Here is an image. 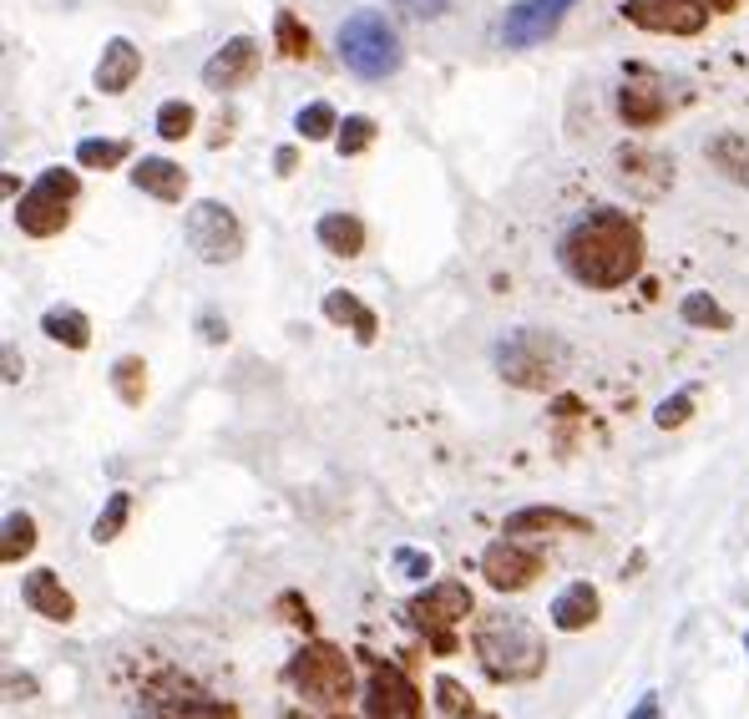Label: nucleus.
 <instances>
[{
    "mask_svg": "<svg viewBox=\"0 0 749 719\" xmlns=\"http://www.w3.org/2000/svg\"><path fill=\"white\" fill-rule=\"evenodd\" d=\"M193 122H198V112L188 102H162L157 107V137L162 142H183L193 132Z\"/></svg>",
    "mask_w": 749,
    "mask_h": 719,
    "instance_id": "31",
    "label": "nucleus"
},
{
    "mask_svg": "<svg viewBox=\"0 0 749 719\" xmlns=\"http://www.w3.org/2000/svg\"><path fill=\"white\" fill-rule=\"evenodd\" d=\"M274 41H279V51H284L289 61H304V56H309V26H304L294 11H279V16H274Z\"/></svg>",
    "mask_w": 749,
    "mask_h": 719,
    "instance_id": "29",
    "label": "nucleus"
},
{
    "mask_svg": "<svg viewBox=\"0 0 749 719\" xmlns=\"http://www.w3.org/2000/svg\"><path fill=\"white\" fill-rule=\"evenodd\" d=\"M314 233H319V244H324L329 254H340V259H355V254L365 249V223H360L355 213H324Z\"/></svg>",
    "mask_w": 749,
    "mask_h": 719,
    "instance_id": "22",
    "label": "nucleus"
},
{
    "mask_svg": "<svg viewBox=\"0 0 749 719\" xmlns=\"http://www.w3.org/2000/svg\"><path fill=\"white\" fill-rule=\"evenodd\" d=\"M21 380V365H16V350L6 345V385H16Z\"/></svg>",
    "mask_w": 749,
    "mask_h": 719,
    "instance_id": "41",
    "label": "nucleus"
},
{
    "mask_svg": "<svg viewBox=\"0 0 749 719\" xmlns=\"http://www.w3.org/2000/svg\"><path fill=\"white\" fill-rule=\"evenodd\" d=\"M76 193H81V178L71 173V168H46L26 193H21V203H16V223H21V233H31V238H51V233H61L66 223H71V203H76Z\"/></svg>",
    "mask_w": 749,
    "mask_h": 719,
    "instance_id": "4",
    "label": "nucleus"
},
{
    "mask_svg": "<svg viewBox=\"0 0 749 719\" xmlns=\"http://www.w3.org/2000/svg\"><path fill=\"white\" fill-rule=\"evenodd\" d=\"M496 370H502V380H512L522 390H552L562 375V345L537 335V330H517L496 350Z\"/></svg>",
    "mask_w": 749,
    "mask_h": 719,
    "instance_id": "5",
    "label": "nucleus"
},
{
    "mask_svg": "<svg viewBox=\"0 0 749 719\" xmlns=\"http://www.w3.org/2000/svg\"><path fill=\"white\" fill-rule=\"evenodd\" d=\"M663 112H669V97H663V87L653 82V76H623V87H618V117L628 127H658Z\"/></svg>",
    "mask_w": 749,
    "mask_h": 719,
    "instance_id": "14",
    "label": "nucleus"
},
{
    "mask_svg": "<svg viewBox=\"0 0 749 719\" xmlns=\"http://www.w3.org/2000/svg\"><path fill=\"white\" fill-rule=\"evenodd\" d=\"M562 269L588 289H618L643 269V233L618 208H593L562 238Z\"/></svg>",
    "mask_w": 749,
    "mask_h": 719,
    "instance_id": "1",
    "label": "nucleus"
},
{
    "mask_svg": "<svg viewBox=\"0 0 749 719\" xmlns=\"http://www.w3.org/2000/svg\"><path fill=\"white\" fill-rule=\"evenodd\" d=\"M21 598H26V608H31V613H41V618H51V623H71V618H76V598L61 588V578H56L51 568L26 573Z\"/></svg>",
    "mask_w": 749,
    "mask_h": 719,
    "instance_id": "16",
    "label": "nucleus"
},
{
    "mask_svg": "<svg viewBox=\"0 0 749 719\" xmlns=\"http://www.w3.org/2000/svg\"><path fill=\"white\" fill-rule=\"evenodd\" d=\"M365 719H421V689L395 664H375L365 689Z\"/></svg>",
    "mask_w": 749,
    "mask_h": 719,
    "instance_id": "11",
    "label": "nucleus"
},
{
    "mask_svg": "<svg viewBox=\"0 0 749 719\" xmlns=\"http://www.w3.org/2000/svg\"><path fill=\"white\" fill-rule=\"evenodd\" d=\"M436 704H441L451 719H471V714H476V704L466 699V689H461L456 679H436Z\"/></svg>",
    "mask_w": 749,
    "mask_h": 719,
    "instance_id": "34",
    "label": "nucleus"
},
{
    "mask_svg": "<svg viewBox=\"0 0 749 719\" xmlns=\"http://www.w3.org/2000/svg\"><path fill=\"white\" fill-rule=\"evenodd\" d=\"M112 385H117V395L127 406H142V395H147V365L137 360V355H122L117 365H112Z\"/></svg>",
    "mask_w": 749,
    "mask_h": 719,
    "instance_id": "28",
    "label": "nucleus"
},
{
    "mask_svg": "<svg viewBox=\"0 0 749 719\" xmlns=\"http://www.w3.org/2000/svg\"><path fill=\"white\" fill-rule=\"evenodd\" d=\"M340 61H345L355 76H365V82H385V76L400 71L405 46H400L395 26H390L380 11H360V16H350V21L340 26Z\"/></svg>",
    "mask_w": 749,
    "mask_h": 719,
    "instance_id": "3",
    "label": "nucleus"
},
{
    "mask_svg": "<svg viewBox=\"0 0 749 719\" xmlns=\"http://www.w3.org/2000/svg\"><path fill=\"white\" fill-rule=\"evenodd\" d=\"M400 6H405L410 16H426V21H436V16H446V6H451V0H400Z\"/></svg>",
    "mask_w": 749,
    "mask_h": 719,
    "instance_id": "37",
    "label": "nucleus"
},
{
    "mask_svg": "<svg viewBox=\"0 0 749 719\" xmlns=\"http://www.w3.org/2000/svg\"><path fill=\"white\" fill-rule=\"evenodd\" d=\"M127 142H117V137H87L76 147V163L81 168H97V173H107V168H117V163H127Z\"/></svg>",
    "mask_w": 749,
    "mask_h": 719,
    "instance_id": "27",
    "label": "nucleus"
},
{
    "mask_svg": "<svg viewBox=\"0 0 749 719\" xmlns=\"http://www.w3.org/2000/svg\"><path fill=\"white\" fill-rule=\"evenodd\" d=\"M623 16L658 36H699L709 26V0H628Z\"/></svg>",
    "mask_w": 749,
    "mask_h": 719,
    "instance_id": "10",
    "label": "nucleus"
},
{
    "mask_svg": "<svg viewBox=\"0 0 749 719\" xmlns=\"http://www.w3.org/2000/svg\"><path fill=\"white\" fill-rule=\"evenodd\" d=\"M294 127H299V137H309V142H324L329 132L340 127V117H335V107H329V102H309V107L294 117Z\"/></svg>",
    "mask_w": 749,
    "mask_h": 719,
    "instance_id": "32",
    "label": "nucleus"
},
{
    "mask_svg": "<svg viewBox=\"0 0 749 719\" xmlns=\"http://www.w3.org/2000/svg\"><path fill=\"white\" fill-rule=\"evenodd\" d=\"M481 573H486V583H491L496 593H522V588H532L537 573H542V552L507 532V537H496V542L481 552Z\"/></svg>",
    "mask_w": 749,
    "mask_h": 719,
    "instance_id": "9",
    "label": "nucleus"
},
{
    "mask_svg": "<svg viewBox=\"0 0 749 719\" xmlns=\"http://www.w3.org/2000/svg\"><path fill=\"white\" fill-rule=\"evenodd\" d=\"M127 512H132V497H127V492H112L107 507H102L97 522H92V537H97V542H117L122 527H127Z\"/></svg>",
    "mask_w": 749,
    "mask_h": 719,
    "instance_id": "30",
    "label": "nucleus"
},
{
    "mask_svg": "<svg viewBox=\"0 0 749 719\" xmlns=\"http://www.w3.org/2000/svg\"><path fill=\"white\" fill-rule=\"evenodd\" d=\"M188 249L203 259V264H233L243 254V223L233 218V208H223L218 198H203L188 208Z\"/></svg>",
    "mask_w": 749,
    "mask_h": 719,
    "instance_id": "8",
    "label": "nucleus"
},
{
    "mask_svg": "<svg viewBox=\"0 0 749 719\" xmlns=\"http://www.w3.org/2000/svg\"><path fill=\"white\" fill-rule=\"evenodd\" d=\"M324 319H329V325H350L360 345H370V340L380 335V319H375V309H370V304H360L350 289L324 294Z\"/></svg>",
    "mask_w": 749,
    "mask_h": 719,
    "instance_id": "19",
    "label": "nucleus"
},
{
    "mask_svg": "<svg viewBox=\"0 0 749 719\" xmlns=\"http://www.w3.org/2000/svg\"><path fill=\"white\" fill-rule=\"evenodd\" d=\"M410 623L431 638V649L441 659L456 654V623H466L471 613V588L466 583H431L421 598H410Z\"/></svg>",
    "mask_w": 749,
    "mask_h": 719,
    "instance_id": "6",
    "label": "nucleus"
},
{
    "mask_svg": "<svg viewBox=\"0 0 749 719\" xmlns=\"http://www.w3.org/2000/svg\"><path fill=\"white\" fill-rule=\"evenodd\" d=\"M395 568H400V578H426V573H431V552H421V547H395Z\"/></svg>",
    "mask_w": 749,
    "mask_h": 719,
    "instance_id": "36",
    "label": "nucleus"
},
{
    "mask_svg": "<svg viewBox=\"0 0 749 719\" xmlns=\"http://www.w3.org/2000/svg\"><path fill=\"white\" fill-rule=\"evenodd\" d=\"M471 644H476V659L486 664V674L502 684H527L547 669V644L522 613H481Z\"/></svg>",
    "mask_w": 749,
    "mask_h": 719,
    "instance_id": "2",
    "label": "nucleus"
},
{
    "mask_svg": "<svg viewBox=\"0 0 749 719\" xmlns=\"http://www.w3.org/2000/svg\"><path fill=\"white\" fill-rule=\"evenodd\" d=\"M502 532H512V537H532V532H593V522H582L572 512H557V507H522V512L507 517Z\"/></svg>",
    "mask_w": 749,
    "mask_h": 719,
    "instance_id": "21",
    "label": "nucleus"
},
{
    "mask_svg": "<svg viewBox=\"0 0 749 719\" xmlns=\"http://www.w3.org/2000/svg\"><path fill=\"white\" fill-rule=\"evenodd\" d=\"M709 163H714L729 183L749 188V132H719V137L709 142Z\"/></svg>",
    "mask_w": 749,
    "mask_h": 719,
    "instance_id": "23",
    "label": "nucleus"
},
{
    "mask_svg": "<svg viewBox=\"0 0 749 719\" xmlns=\"http://www.w3.org/2000/svg\"><path fill=\"white\" fill-rule=\"evenodd\" d=\"M284 679H289L304 699H319V704L345 699L350 684H355V679H350V659H345L335 644H304V649L289 659Z\"/></svg>",
    "mask_w": 749,
    "mask_h": 719,
    "instance_id": "7",
    "label": "nucleus"
},
{
    "mask_svg": "<svg viewBox=\"0 0 749 719\" xmlns=\"http://www.w3.org/2000/svg\"><path fill=\"white\" fill-rule=\"evenodd\" d=\"M744 654H749V638H744Z\"/></svg>",
    "mask_w": 749,
    "mask_h": 719,
    "instance_id": "42",
    "label": "nucleus"
},
{
    "mask_svg": "<svg viewBox=\"0 0 749 719\" xmlns=\"http://www.w3.org/2000/svg\"><path fill=\"white\" fill-rule=\"evenodd\" d=\"M142 76V51L127 41V36H112L107 46H102V61H97V92H107V97H122L132 82Z\"/></svg>",
    "mask_w": 749,
    "mask_h": 719,
    "instance_id": "15",
    "label": "nucleus"
},
{
    "mask_svg": "<svg viewBox=\"0 0 749 719\" xmlns=\"http://www.w3.org/2000/svg\"><path fill=\"white\" fill-rule=\"evenodd\" d=\"M31 547H36V522L26 512H6V522H0V563L16 568Z\"/></svg>",
    "mask_w": 749,
    "mask_h": 719,
    "instance_id": "25",
    "label": "nucleus"
},
{
    "mask_svg": "<svg viewBox=\"0 0 749 719\" xmlns=\"http://www.w3.org/2000/svg\"><path fill=\"white\" fill-rule=\"evenodd\" d=\"M658 709H663V704H658V694H643V699H638V709H633L628 719H658Z\"/></svg>",
    "mask_w": 749,
    "mask_h": 719,
    "instance_id": "39",
    "label": "nucleus"
},
{
    "mask_svg": "<svg viewBox=\"0 0 749 719\" xmlns=\"http://www.w3.org/2000/svg\"><path fill=\"white\" fill-rule=\"evenodd\" d=\"M370 142H375V122H370V117H345V122H340V137H335L340 157H360Z\"/></svg>",
    "mask_w": 749,
    "mask_h": 719,
    "instance_id": "33",
    "label": "nucleus"
},
{
    "mask_svg": "<svg viewBox=\"0 0 749 719\" xmlns=\"http://www.w3.org/2000/svg\"><path fill=\"white\" fill-rule=\"evenodd\" d=\"M572 6L577 0H517V6L507 11V21H502V41L507 46H542Z\"/></svg>",
    "mask_w": 749,
    "mask_h": 719,
    "instance_id": "12",
    "label": "nucleus"
},
{
    "mask_svg": "<svg viewBox=\"0 0 749 719\" xmlns=\"http://www.w3.org/2000/svg\"><path fill=\"white\" fill-rule=\"evenodd\" d=\"M679 314H684V325H694V330H734L729 309H724L714 294H684Z\"/></svg>",
    "mask_w": 749,
    "mask_h": 719,
    "instance_id": "26",
    "label": "nucleus"
},
{
    "mask_svg": "<svg viewBox=\"0 0 749 719\" xmlns=\"http://www.w3.org/2000/svg\"><path fill=\"white\" fill-rule=\"evenodd\" d=\"M6 689H11L16 699H31V694H36V679H31V674H11V679H6Z\"/></svg>",
    "mask_w": 749,
    "mask_h": 719,
    "instance_id": "38",
    "label": "nucleus"
},
{
    "mask_svg": "<svg viewBox=\"0 0 749 719\" xmlns=\"http://www.w3.org/2000/svg\"><path fill=\"white\" fill-rule=\"evenodd\" d=\"M694 416V395L689 390H679V395H669V401H663L658 411H653V421L663 426V431H674V426H684Z\"/></svg>",
    "mask_w": 749,
    "mask_h": 719,
    "instance_id": "35",
    "label": "nucleus"
},
{
    "mask_svg": "<svg viewBox=\"0 0 749 719\" xmlns=\"http://www.w3.org/2000/svg\"><path fill=\"white\" fill-rule=\"evenodd\" d=\"M132 183L162 203H183V193H188V173L178 163H168V157H142L132 168Z\"/></svg>",
    "mask_w": 749,
    "mask_h": 719,
    "instance_id": "18",
    "label": "nucleus"
},
{
    "mask_svg": "<svg viewBox=\"0 0 749 719\" xmlns=\"http://www.w3.org/2000/svg\"><path fill=\"white\" fill-rule=\"evenodd\" d=\"M603 613V598L593 583H567L557 598H552V628L562 633H582V628H593Z\"/></svg>",
    "mask_w": 749,
    "mask_h": 719,
    "instance_id": "17",
    "label": "nucleus"
},
{
    "mask_svg": "<svg viewBox=\"0 0 749 719\" xmlns=\"http://www.w3.org/2000/svg\"><path fill=\"white\" fill-rule=\"evenodd\" d=\"M618 173H623V183H633L643 198H658L663 188L674 183V168L663 163V157H653V152H618Z\"/></svg>",
    "mask_w": 749,
    "mask_h": 719,
    "instance_id": "20",
    "label": "nucleus"
},
{
    "mask_svg": "<svg viewBox=\"0 0 749 719\" xmlns=\"http://www.w3.org/2000/svg\"><path fill=\"white\" fill-rule=\"evenodd\" d=\"M203 340H228V325H218V314H203Z\"/></svg>",
    "mask_w": 749,
    "mask_h": 719,
    "instance_id": "40",
    "label": "nucleus"
},
{
    "mask_svg": "<svg viewBox=\"0 0 749 719\" xmlns=\"http://www.w3.org/2000/svg\"><path fill=\"white\" fill-rule=\"evenodd\" d=\"M41 330L56 345H66V350H87L92 345V319L81 314V309H46L41 314Z\"/></svg>",
    "mask_w": 749,
    "mask_h": 719,
    "instance_id": "24",
    "label": "nucleus"
},
{
    "mask_svg": "<svg viewBox=\"0 0 749 719\" xmlns=\"http://www.w3.org/2000/svg\"><path fill=\"white\" fill-rule=\"evenodd\" d=\"M254 71H259V41L233 36L228 46H218V51L203 61V87H213V92H233V87H243Z\"/></svg>",
    "mask_w": 749,
    "mask_h": 719,
    "instance_id": "13",
    "label": "nucleus"
}]
</instances>
